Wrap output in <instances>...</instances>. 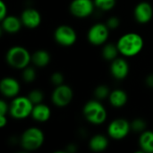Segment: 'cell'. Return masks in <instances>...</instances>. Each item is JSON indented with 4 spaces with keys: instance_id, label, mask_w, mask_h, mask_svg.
Returning <instances> with one entry per match:
<instances>
[{
    "instance_id": "5b68a950",
    "label": "cell",
    "mask_w": 153,
    "mask_h": 153,
    "mask_svg": "<svg viewBox=\"0 0 153 153\" xmlns=\"http://www.w3.org/2000/svg\"><path fill=\"white\" fill-rule=\"evenodd\" d=\"M33 107L34 104L28 96H16L9 105V114L14 119H25L29 116H31Z\"/></svg>"
},
{
    "instance_id": "cb8c5ba5",
    "label": "cell",
    "mask_w": 153,
    "mask_h": 153,
    "mask_svg": "<svg viewBox=\"0 0 153 153\" xmlns=\"http://www.w3.org/2000/svg\"><path fill=\"white\" fill-rule=\"evenodd\" d=\"M22 79L25 82L30 83L34 82V80L36 79V71L33 67L31 66H27L23 69L22 72Z\"/></svg>"
},
{
    "instance_id": "9a60e30c",
    "label": "cell",
    "mask_w": 153,
    "mask_h": 153,
    "mask_svg": "<svg viewBox=\"0 0 153 153\" xmlns=\"http://www.w3.org/2000/svg\"><path fill=\"white\" fill-rule=\"evenodd\" d=\"M1 22H2V29L5 32L10 34L17 33L18 31H20L22 26L21 18H18L14 15H7L3 20H1Z\"/></svg>"
},
{
    "instance_id": "44dd1931",
    "label": "cell",
    "mask_w": 153,
    "mask_h": 153,
    "mask_svg": "<svg viewBox=\"0 0 153 153\" xmlns=\"http://www.w3.org/2000/svg\"><path fill=\"white\" fill-rule=\"evenodd\" d=\"M119 53V50L117 48V44L113 43H108L104 46L102 49V56L104 59L108 61H113L117 57V55Z\"/></svg>"
},
{
    "instance_id": "5bb4252c",
    "label": "cell",
    "mask_w": 153,
    "mask_h": 153,
    "mask_svg": "<svg viewBox=\"0 0 153 153\" xmlns=\"http://www.w3.org/2000/svg\"><path fill=\"white\" fill-rule=\"evenodd\" d=\"M110 73L112 76L117 80L125 79L129 74V64L124 58L117 57L113 61H111L110 65Z\"/></svg>"
},
{
    "instance_id": "ba28073f",
    "label": "cell",
    "mask_w": 153,
    "mask_h": 153,
    "mask_svg": "<svg viewBox=\"0 0 153 153\" xmlns=\"http://www.w3.org/2000/svg\"><path fill=\"white\" fill-rule=\"evenodd\" d=\"M55 40L63 47L73 46L76 39L77 34L74 28L68 25H60L58 26L54 32Z\"/></svg>"
},
{
    "instance_id": "52a82bcc",
    "label": "cell",
    "mask_w": 153,
    "mask_h": 153,
    "mask_svg": "<svg viewBox=\"0 0 153 153\" xmlns=\"http://www.w3.org/2000/svg\"><path fill=\"white\" fill-rule=\"evenodd\" d=\"M109 36V28L105 23H96L88 31V40L94 46H100L106 43Z\"/></svg>"
},
{
    "instance_id": "277c9868",
    "label": "cell",
    "mask_w": 153,
    "mask_h": 153,
    "mask_svg": "<svg viewBox=\"0 0 153 153\" xmlns=\"http://www.w3.org/2000/svg\"><path fill=\"white\" fill-rule=\"evenodd\" d=\"M45 141L44 133L38 127H30L26 129L20 139L21 146L27 152H33L39 149Z\"/></svg>"
},
{
    "instance_id": "484cf974",
    "label": "cell",
    "mask_w": 153,
    "mask_h": 153,
    "mask_svg": "<svg viewBox=\"0 0 153 153\" xmlns=\"http://www.w3.org/2000/svg\"><path fill=\"white\" fill-rule=\"evenodd\" d=\"M146 122L142 118H136L131 123V130L135 133L142 134L146 130Z\"/></svg>"
},
{
    "instance_id": "7a4b0ae2",
    "label": "cell",
    "mask_w": 153,
    "mask_h": 153,
    "mask_svg": "<svg viewBox=\"0 0 153 153\" xmlns=\"http://www.w3.org/2000/svg\"><path fill=\"white\" fill-rule=\"evenodd\" d=\"M5 60L11 67L23 70L31 62V55L25 48L14 46L6 52Z\"/></svg>"
},
{
    "instance_id": "e0dca14e",
    "label": "cell",
    "mask_w": 153,
    "mask_h": 153,
    "mask_svg": "<svg viewBox=\"0 0 153 153\" xmlns=\"http://www.w3.org/2000/svg\"><path fill=\"white\" fill-rule=\"evenodd\" d=\"M128 97L125 91L123 90H114L110 92L108 100L112 107L114 108H122L127 102Z\"/></svg>"
},
{
    "instance_id": "4316f807",
    "label": "cell",
    "mask_w": 153,
    "mask_h": 153,
    "mask_svg": "<svg viewBox=\"0 0 153 153\" xmlns=\"http://www.w3.org/2000/svg\"><path fill=\"white\" fill-rule=\"evenodd\" d=\"M50 79H51V82L53 84H55L56 86H58V85H61L64 83L65 77H64L63 74H61L59 72H56L51 75Z\"/></svg>"
},
{
    "instance_id": "6da1fadb",
    "label": "cell",
    "mask_w": 153,
    "mask_h": 153,
    "mask_svg": "<svg viewBox=\"0 0 153 153\" xmlns=\"http://www.w3.org/2000/svg\"><path fill=\"white\" fill-rule=\"evenodd\" d=\"M117 46L120 54L126 57H132L137 56L143 50L144 41L138 33L128 32L119 38Z\"/></svg>"
},
{
    "instance_id": "f1b7e54d",
    "label": "cell",
    "mask_w": 153,
    "mask_h": 153,
    "mask_svg": "<svg viewBox=\"0 0 153 153\" xmlns=\"http://www.w3.org/2000/svg\"><path fill=\"white\" fill-rule=\"evenodd\" d=\"M7 113H9V106L5 100H0V115L6 116Z\"/></svg>"
},
{
    "instance_id": "603a6c76",
    "label": "cell",
    "mask_w": 153,
    "mask_h": 153,
    "mask_svg": "<svg viewBox=\"0 0 153 153\" xmlns=\"http://www.w3.org/2000/svg\"><path fill=\"white\" fill-rule=\"evenodd\" d=\"M110 91L109 88L106 85H99L95 91H94V95L97 98V100H105L107 98L109 97L110 94Z\"/></svg>"
},
{
    "instance_id": "9c48e42d",
    "label": "cell",
    "mask_w": 153,
    "mask_h": 153,
    "mask_svg": "<svg viewBox=\"0 0 153 153\" xmlns=\"http://www.w3.org/2000/svg\"><path fill=\"white\" fill-rule=\"evenodd\" d=\"M74 98L72 88L66 84H61L56 87L52 93V102L55 106L64 108L69 105Z\"/></svg>"
},
{
    "instance_id": "8fae6325",
    "label": "cell",
    "mask_w": 153,
    "mask_h": 153,
    "mask_svg": "<svg viewBox=\"0 0 153 153\" xmlns=\"http://www.w3.org/2000/svg\"><path fill=\"white\" fill-rule=\"evenodd\" d=\"M0 91L4 97L13 99L20 92V83L14 78L5 77L0 82Z\"/></svg>"
},
{
    "instance_id": "8992f818",
    "label": "cell",
    "mask_w": 153,
    "mask_h": 153,
    "mask_svg": "<svg viewBox=\"0 0 153 153\" xmlns=\"http://www.w3.org/2000/svg\"><path fill=\"white\" fill-rule=\"evenodd\" d=\"M131 131V123L125 118H117L113 120L108 127V134L110 138L120 141L126 138Z\"/></svg>"
},
{
    "instance_id": "4fadbf2b",
    "label": "cell",
    "mask_w": 153,
    "mask_h": 153,
    "mask_svg": "<svg viewBox=\"0 0 153 153\" xmlns=\"http://www.w3.org/2000/svg\"><path fill=\"white\" fill-rule=\"evenodd\" d=\"M22 25L29 29H35L41 23V15L39 12L34 8H26L21 14Z\"/></svg>"
},
{
    "instance_id": "ac0fdd59",
    "label": "cell",
    "mask_w": 153,
    "mask_h": 153,
    "mask_svg": "<svg viewBox=\"0 0 153 153\" xmlns=\"http://www.w3.org/2000/svg\"><path fill=\"white\" fill-rule=\"evenodd\" d=\"M139 146L142 152L153 153V131L145 130L141 134Z\"/></svg>"
},
{
    "instance_id": "4dcf8cb0",
    "label": "cell",
    "mask_w": 153,
    "mask_h": 153,
    "mask_svg": "<svg viewBox=\"0 0 153 153\" xmlns=\"http://www.w3.org/2000/svg\"><path fill=\"white\" fill-rule=\"evenodd\" d=\"M145 83L148 87L150 88H153V74H149L147 77H146V80H145Z\"/></svg>"
},
{
    "instance_id": "ffe728a7",
    "label": "cell",
    "mask_w": 153,
    "mask_h": 153,
    "mask_svg": "<svg viewBox=\"0 0 153 153\" xmlns=\"http://www.w3.org/2000/svg\"><path fill=\"white\" fill-rule=\"evenodd\" d=\"M50 55L48 51L44 49H39L35 51L31 55V62L34 65L38 67H45L50 62Z\"/></svg>"
},
{
    "instance_id": "3957f363",
    "label": "cell",
    "mask_w": 153,
    "mask_h": 153,
    "mask_svg": "<svg viewBox=\"0 0 153 153\" xmlns=\"http://www.w3.org/2000/svg\"><path fill=\"white\" fill-rule=\"evenodd\" d=\"M85 119L92 125H101L107 120L108 113L104 106L99 100L88 101L82 109Z\"/></svg>"
},
{
    "instance_id": "7c38bea8",
    "label": "cell",
    "mask_w": 153,
    "mask_h": 153,
    "mask_svg": "<svg viewBox=\"0 0 153 153\" xmlns=\"http://www.w3.org/2000/svg\"><path fill=\"white\" fill-rule=\"evenodd\" d=\"M134 15L135 20L139 23L149 22L153 16V8L149 2H140L134 10Z\"/></svg>"
},
{
    "instance_id": "2e32d148",
    "label": "cell",
    "mask_w": 153,
    "mask_h": 153,
    "mask_svg": "<svg viewBox=\"0 0 153 153\" xmlns=\"http://www.w3.org/2000/svg\"><path fill=\"white\" fill-rule=\"evenodd\" d=\"M50 116H51V110L48 106L43 103L34 105L31 112V117L35 121L40 123L46 122L50 118Z\"/></svg>"
},
{
    "instance_id": "1f68e13d",
    "label": "cell",
    "mask_w": 153,
    "mask_h": 153,
    "mask_svg": "<svg viewBox=\"0 0 153 153\" xmlns=\"http://www.w3.org/2000/svg\"><path fill=\"white\" fill-rule=\"evenodd\" d=\"M7 124V118L6 116H1L0 115V127H4Z\"/></svg>"
},
{
    "instance_id": "d6a6232c",
    "label": "cell",
    "mask_w": 153,
    "mask_h": 153,
    "mask_svg": "<svg viewBox=\"0 0 153 153\" xmlns=\"http://www.w3.org/2000/svg\"><path fill=\"white\" fill-rule=\"evenodd\" d=\"M68 152H75V145L70 144V145L68 146Z\"/></svg>"
},
{
    "instance_id": "83f0119b",
    "label": "cell",
    "mask_w": 153,
    "mask_h": 153,
    "mask_svg": "<svg viewBox=\"0 0 153 153\" xmlns=\"http://www.w3.org/2000/svg\"><path fill=\"white\" fill-rule=\"evenodd\" d=\"M108 27L109 29H117L119 24H120V20L117 17V16H111L108 21H107V23Z\"/></svg>"
},
{
    "instance_id": "d6986e66",
    "label": "cell",
    "mask_w": 153,
    "mask_h": 153,
    "mask_svg": "<svg viewBox=\"0 0 153 153\" xmlns=\"http://www.w3.org/2000/svg\"><path fill=\"white\" fill-rule=\"evenodd\" d=\"M90 149L95 152H100L105 151L108 146V140L103 134H96L92 136L89 143Z\"/></svg>"
},
{
    "instance_id": "f546056e",
    "label": "cell",
    "mask_w": 153,
    "mask_h": 153,
    "mask_svg": "<svg viewBox=\"0 0 153 153\" xmlns=\"http://www.w3.org/2000/svg\"><path fill=\"white\" fill-rule=\"evenodd\" d=\"M7 15V6L4 1H0V20H3Z\"/></svg>"
},
{
    "instance_id": "30bf717a",
    "label": "cell",
    "mask_w": 153,
    "mask_h": 153,
    "mask_svg": "<svg viewBox=\"0 0 153 153\" xmlns=\"http://www.w3.org/2000/svg\"><path fill=\"white\" fill-rule=\"evenodd\" d=\"M94 7L95 4L92 0H73L69 10L77 18H86L93 13Z\"/></svg>"
},
{
    "instance_id": "7402d4cb",
    "label": "cell",
    "mask_w": 153,
    "mask_h": 153,
    "mask_svg": "<svg viewBox=\"0 0 153 153\" xmlns=\"http://www.w3.org/2000/svg\"><path fill=\"white\" fill-rule=\"evenodd\" d=\"M93 1L95 6L104 12L112 10L117 4V0H93Z\"/></svg>"
},
{
    "instance_id": "d4e9b609",
    "label": "cell",
    "mask_w": 153,
    "mask_h": 153,
    "mask_svg": "<svg viewBox=\"0 0 153 153\" xmlns=\"http://www.w3.org/2000/svg\"><path fill=\"white\" fill-rule=\"evenodd\" d=\"M28 98L30 100V101L34 105H37V104L42 103V101L44 100V93L40 90L35 89L28 94Z\"/></svg>"
}]
</instances>
